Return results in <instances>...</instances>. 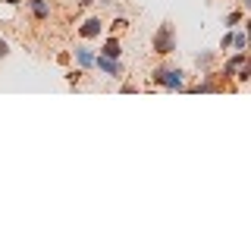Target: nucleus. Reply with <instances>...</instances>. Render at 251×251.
<instances>
[{
  "label": "nucleus",
  "mask_w": 251,
  "mask_h": 251,
  "mask_svg": "<svg viewBox=\"0 0 251 251\" xmlns=\"http://www.w3.org/2000/svg\"><path fill=\"white\" fill-rule=\"evenodd\" d=\"M151 82L160 85L163 91H185V73L179 66H170V63H160V66L151 69Z\"/></svg>",
  "instance_id": "obj_1"
},
{
  "label": "nucleus",
  "mask_w": 251,
  "mask_h": 251,
  "mask_svg": "<svg viewBox=\"0 0 251 251\" xmlns=\"http://www.w3.org/2000/svg\"><path fill=\"white\" fill-rule=\"evenodd\" d=\"M151 47H154L157 57H170L176 50V28H173V22H160V28L151 38Z\"/></svg>",
  "instance_id": "obj_2"
},
{
  "label": "nucleus",
  "mask_w": 251,
  "mask_h": 251,
  "mask_svg": "<svg viewBox=\"0 0 251 251\" xmlns=\"http://www.w3.org/2000/svg\"><path fill=\"white\" fill-rule=\"evenodd\" d=\"M94 69H98V73H104L107 78H123V60L104 57V53H98V57H94Z\"/></svg>",
  "instance_id": "obj_3"
},
{
  "label": "nucleus",
  "mask_w": 251,
  "mask_h": 251,
  "mask_svg": "<svg viewBox=\"0 0 251 251\" xmlns=\"http://www.w3.org/2000/svg\"><path fill=\"white\" fill-rule=\"evenodd\" d=\"M25 6H28V13H31V19H35V22H47L53 16L50 0H25Z\"/></svg>",
  "instance_id": "obj_4"
},
{
  "label": "nucleus",
  "mask_w": 251,
  "mask_h": 251,
  "mask_svg": "<svg viewBox=\"0 0 251 251\" xmlns=\"http://www.w3.org/2000/svg\"><path fill=\"white\" fill-rule=\"evenodd\" d=\"M242 63H248V53H242V50H232V57L223 63V69H220V75H217V78H223V82H229V78L235 75V69H239Z\"/></svg>",
  "instance_id": "obj_5"
},
{
  "label": "nucleus",
  "mask_w": 251,
  "mask_h": 251,
  "mask_svg": "<svg viewBox=\"0 0 251 251\" xmlns=\"http://www.w3.org/2000/svg\"><path fill=\"white\" fill-rule=\"evenodd\" d=\"M100 31H104V19H100V16H88V19L78 25V35H82L85 41H91V38H100Z\"/></svg>",
  "instance_id": "obj_6"
},
{
  "label": "nucleus",
  "mask_w": 251,
  "mask_h": 251,
  "mask_svg": "<svg viewBox=\"0 0 251 251\" xmlns=\"http://www.w3.org/2000/svg\"><path fill=\"white\" fill-rule=\"evenodd\" d=\"M192 91H195V94H217V91H223V85L217 82V73H210V69H207L201 82L192 85Z\"/></svg>",
  "instance_id": "obj_7"
},
{
  "label": "nucleus",
  "mask_w": 251,
  "mask_h": 251,
  "mask_svg": "<svg viewBox=\"0 0 251 251\" xmlns=\"http://www.w3.org/2000/svg\"><path fill=\"white\" fill-rule=\"evenodd\" d=\"M73 57L78 63V69H94V57H98V53H94L88 44H78L75 50H73Z\"/></svg>",
  "instance_id": "obj_8"
},
{
  "label": "nucleus",
  "mask_w": 251,
  "mask_h": 251,
  "mask_svg": "<svg viewBox=\"0 0 251 251\" xmlns=\"http://www.w3.org/2000/svg\"><path fill=\"white\" fill-rule=\"evenodd\" d=\"M100 53H104V57L120 60V57H123V44H120V38H107L104 47H100Z\"/></svg>",
  "instance_id": "obj_9"
},
{
  "label": "nucleus",
  "mask_w": 251,
  "mask_h": 251,
  "mask_svg": "<svg viewBox=\"0 0 251 251\" xmlns=\"http://www.w3.org/2000/svg\"><path fill=\"white\" fill-rule=\"evenodd\" d=\"M232 50L248 53V35H245V31H232Z\"/></svg>",
  "instance_id": "obj_10"
},
{
  "label": "nucleus",
  "mask_w": 251,
  "mask_h": 251,
  "mask_svg": "<svg viewBox=\"0 0 251 251\" xmlns=\"http://www.w3.org/2000/svg\"><path fill=\"white\" fill-rule=\"evenodd\" d=\"M242 19H245V13H242V10H232V13H226L223 25L226 28H235V25H242Z\"/></svg>",
  "instance_id": "obj_11"
},
{
  "label": "nucleus",
  "mask_w": 251,
  "mask_h": 251,
  "mask_svg": "<svg viewBox=\"0 0 251 251\" xmlns=\"http://www.w3.org/2000/svg\"><path fill=\"white\" fill-rule=\"evenodd\" d=\"M232 78H235V82H239V85H245L248 78H251V66H248V63H242V66L235 69V75H232Z\"/></svg>",
  "instance_id": "obj_12"
},
{
  "label": "nucleus",
  "mask_w": 251,
  "mask_h": 251,
  "mask_svg": "<svg viewBox=\"0 0 251 251\" xmlns=\"http://www.w3.org/2000/svg\"><path fill=\"white\" fill-rule=\"evenodd\" d=\"M195 63H198L201 69H210V66H214V53H210V50H201L198 57H195Z\"/></svg>",
  "instance_id": "obj_13"
},
{
  "label": "nucleus",
  "mask_w": 251,
  "mask_h": 251,
  "mask_svg": "<svg viewBox=\"0 0 251 251\" xmlns=\"http://www.w3.org/2000/svg\"><path fill=\"white\" fill-rule=\"evenodd\" d=\"M220 50H232V28H226V35L220 38Z\"/></svg>",
  "instance_id": "obj_14"
},
{
  "label": "nucleus",
  "mask_w": 251,
  "mask_h": 251,
  "mask_svg": "<svg viewBox=\"0 0 251 251\" xmlns=\"http://www.w3.org/2000/svg\"><path fill=\"white\" fill-rule=\"evenodd\" d=\"M82 75H85V69H69V73H66V78H69V82H73V85H75V82H78V78H82Z\"/></svg>",
  "instance_id": "obj_15"
},
{
  "label": "nucleus",
  "mask_w": 251,
  "mask_h": 251,
  "mask_svg": "<svg viewBox=\"0 0 251 251\" xmlns=\"http://www.w3.org/2000/svg\"><path fill=\"white\" fill-rule=\"evenodd\" d=\"M126 25H129V19H123V16H116V22H113V31H123Z\"/></svg>",
  "instance_id": "obj_16"
},
{
  "label": "nucleus",
  "mask_w": 251,
  "mask_h": 251,
  "mask_svg": "<svg viewBox=\"0 0 251 251\" xmlns=\"http://www.w3.org/2000/svg\"><path fill=\"white\" fill-rule=\"evenodd\" d=\"M6 57H10V44L0 38V60H6Z\"/></svg>",
  "instance_id": "obj_17"
},
{
  "label": "nucleus",
  "mask_w": 251,
  "mask_h": 251,
  "mask_svg": "<svg viewBox=\"0 0 251 251\" xmlns=\"http://www.w3.org/2000/svg\"><path fill=\"white\" fill-rule=\"evenodd\" d=\"M0 3H6V6H19L22 0H0Z\"/></svg>",
  "instance_id": "obj_18"
},
{
  "label": "nucleus",
  "mask_w": 251,
  "mask_h": 251,
  "mask_svg": "<svg viewBox=\"0 0 251 251\" xmlns=\"http://www.w3.org/2000/svg\"><path fill=\"white\" fill-rule=\"evenodd\" d=\"M91 3H98V0H78V6H91Z\"/></svg>",
  "instance_id": "obj_19"
},
{
  "label": "nucleus",
  "mask_w": 251,
  "mask_h": 251,
  "mask_svg": "<svg viewBox=\"0 0 251 251\" xmlns=\"http://www.w3.org/2000/svg\"><path fill=\"white\" fill-rule=\"evenodd\" d=\"M248 6H251V0H242V10H248Z\"/></svg>",
  "instance_id": "obj_20"
}]
</instances>
